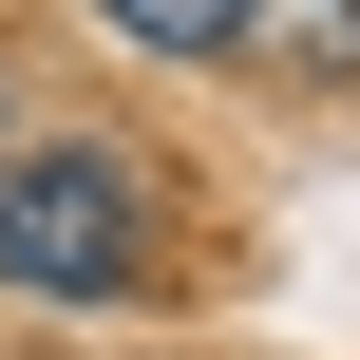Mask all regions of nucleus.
Masks as SVG:
<instances>
[{
	"label": "nucleus",
	"instance_id": "obj_2",
	"mask_svg": "<svg viewBox=\"0 0 360 360\" xmlns=\"http://www.w3.org/2000/svg\"><path fill=\"white\" fill-rule=\"evenodd\" d=\"M114 38H152V57H266V19L285 0H95Z\"/></svg>",
	"mask_w": 360,
	"mask_h": 360
},
{
	"label": "nucleus",
	"instance_id": "obj_1",
	"mask_svg": "<svg viewBox=\"0 0 360 360\" xmlns=\"http://www.w3.org/2000/svg\"><path fill=\"white\" fill-rule=\"evenodd\" d=\"M133 266H152V228H133V171H114L95 133H57V152L0 171V285H38V304H133Z\"/></svg>",
	"mask_w": 360,
	"mask_h": 360
}]
</instances>
